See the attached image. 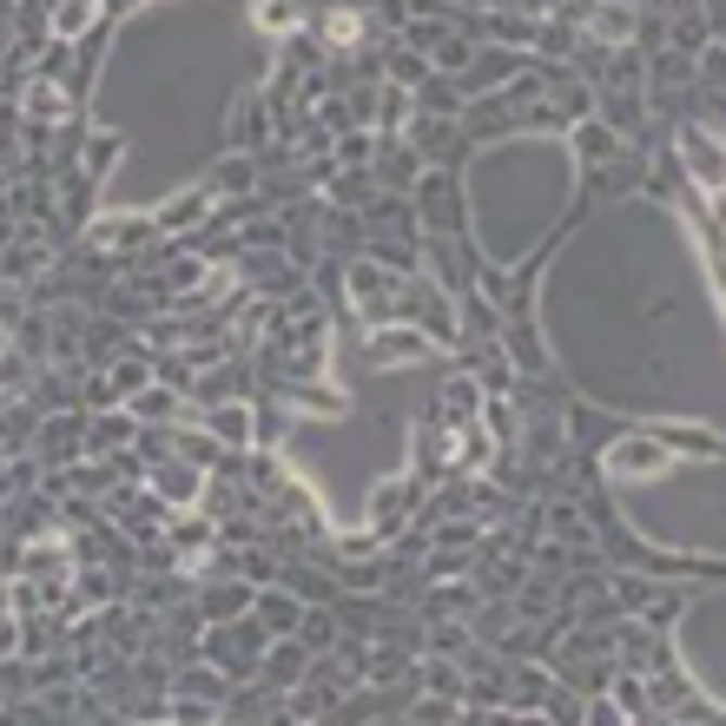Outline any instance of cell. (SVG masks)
Listing matches in <instances>:
<instances>
[{
    "label": "cell",
    "instance_id": "obj_2",
    "mask_svg": "<svg viewBox=\"0 0 726 726\" xmlns=\"http://www.w3.org/2000/svg\"><path fill=\"white\" fill-rule=\"evenodd\" d=\"M27 569H34L40 595H47V601H60V588L73 582V561H66V535H40V542L27 548Z\"/></svg>",
    "mask_w": 726,
    "mask_h": 726
},
{
    "label": "cell",
    "instance_id": "obj_6",
    "mask_svg": "<svg viewBox=\"0 0 726 726\" xmlns=\"http://www.w3.org/2000/svg\"><path fill=\"white\" fill-rule=\"evenodd\" d=\"M357 34H364V21H357V14H331V21H324V40H331V47H351Z\"/></svg>",
    "mask_w": 726,
    "mask_h": 726
},
{
    "label": "cell",
    "instance_id": "obj_5",
    "mask_svg": "<svg viewBox=\"0 0 726 726\" xmlns=\"http://www.w3.org/2000/svg\"><path fill=\"white\" fill-rule=\"evenodd\" d=\"M100 14V0H66V8L53 14V34L60 40H73V34H87V21Z\"/></svg>",
    "mask_w": 726,
    "mask_h": 726
},
{
    "label": "cell",
    "instance_id": "obj_11",
    "mask_svg": "<svg viewBox=\"0 0 726 726\" xmlns=\"http://www.w3.org/2000/svg\"><path fill=\"white\" fill-rule=\"evenodd\" d=\"M601 34H621V40H627V34H634V14H601Z\"/></svg>",
    "mask_w": 726,
    "mask_h": 726
},
{
    "label": "cell",
    "instance_id": "obj_9",
    "mask_svg": "<svg viewBox=\"0 0 726 726\" xmlns=\"http://www.w3.org/2000/svg\"><path fill=\"white\" fill-rule=\"evenodd\" d=\"M27 106H34V113H40V119H60V113H66V106H60V93H53V87H34V93H27Z\"/></svg>",
    "mask_w": 726,
    "mask_h": 726
},
{
    "label": "cell",
    "instance_id": "obj_1",
    "mask_svg": "<svg viewBox=\"0 0 726 726\" xmlns=\"http://www.w3.org/2000/svg\"><path fill=\"white\" fill-rule=\"evenodd\" d=\"M674 456H667V443L661 436H627V443H614L608 456H601V469L608 475H661Z\"/></svg>",
    "mask_w": 726,
    "mask_h": 726
},
{
    "label": "cell",
    "instance_id": "obj_10",
    "mask_svg": "<svg viewBox=\"0 0 726 726\" xmlns=\"http://www.w3.org/2000/svg\"><path fill=\"white\" fill-rule=\"evenodd\" d=\"M396 509H403V482H383V496H377V528H383Z\"/></svg>",
    "mask_w": 726,
    "mask_h": 726
},
{
    "label": "cell",
    "instance_id": "obj_13",
    "mask_svg": "<svg viewBox=\"0 0 726 726\" xmlns=\"http://www.w3.org/2000/svg\"><path fill=\"white\" fill-rule=\"evenodd\" d=\"M713 284H719V297H726V245H713Z\"/></svg>",
    "mask_w": 726,
    "mask_h": 726
},
{
    "label": "cell",
    "instance_id": "obj_3",
    "mask_svg": "<svg viewBox=\"0 0 726 726\" xmlns=\"http://www.w3.org/2000/svg\"><path fill=\"white\" fill-rule=\"evenodd\" d=\"M436 344L423 337V331H396V324H383L377 337H370V364H403V357H430Z\"/></svg>",
    "mask_w": 726,
    "mask_h": 726
},
{
    "label": "cell",
    "instance_id": "obj_4",
    "mask_svg": "<svg viewBox=\"0 0 726 726\" xmlns=\"http://www.w3.org/2000/svg\"><path fill=\"white\" fill-rule=\"evenodd\" d=\"M687 152H693V173L706 179V192L726 186V145H713L706 132H687Z\"/></svg>",
    "mask_w": 726,
    "mask_h": 726
},
{
    "label": "cell",
    "instance_id": "obj_7",
    "mask_svg": "<svg viewBox=\"0 0 726 726\" xmlns=\"http://www.w3.org/2000/svg\"><path fill=\"white\" fill-rule=\"evenodd\" d=\"M192 212H205V199H199V192H179V199H173L166 212H158V225H186Z\"/></svg>",
    "mask_w": 726,
    "mask_h": 726
},
{
    "label": "cell",
    "instance_id": "obj_14",
    "mask_svg": "<svg viewBox=\"0 0 726 726\" xmlns=\"http://www.w3.org/2000/svg\"><path fill=\"white\" fill-rule=\"evenodd\" d=\"M706 205H713V212H719V225H726V186H719V192H706Z\"/></svg>",
    "mask_w": 726,
    "mask_h": 726
},
{
    "label": "cell",
    "instance_id": "obj_8",
    "mask_svg": "<svg viewBox=\"0 0 726 726\" xmlns=\"http://www.w3.org/2000/svg\"><path fill=\"white\" fill-rule=\"evenodd\" d=\"M158 496L186 502V496H192V475H186V469H166V475H158Z\"/></svg>",
    "mask_w": 726,
    "mask_h": 726
},
{
    "label": "cell",
    "instance_id": "obj_12",
    "mask_svg": "<svg viewBox=\"0 0 726 726\" xmlns=\"http://www.w3.org/2000/svg\"><path fill=\"white\" fill-rule=\"evenodd\" d=\"M258 21H265V27H291V14L278 8V0H265V14H258Z\"/></svg>",
    "mask_w": 726,
    "mask_h": 726
}]
</instances>
